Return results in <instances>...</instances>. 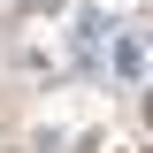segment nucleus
<instances>
[{"instance_id": "obj_1", "label": "nucleus", "mask_w": 153, "mask_h": 153, "mask_svg": "<svg viewBox=\"0 0 153 153\" xmlns=\"http://www.w3.org/2000/svg\"><path fill=\"white\" fill-rule=\"evenodd\" d=\"M115 31H123V23H107L100 16V8H84V16H76V61H107V46H115Z\"/></svg>"}, {"instance_id": "obj_2", "label": "nucleus", "mask_w": 153, "mask_h": 153, "mask_svg": "<svg viewBox=\"0 0 153 153\" xmlns=\"http://www.w3.org/2000/svg\"><path fill=\"white\" fill-rule=\"evenodd\" d=\"M107 69H115V76H146V69H153V38H146V31H115Z\"/></svg>"}, {"instance_id": "obj_3", "label": "nucleus", "mask_w": 153, "mask_h": 153, "mask_svg": "<svg viewBox=\"0 0 153 153\" xmlns=\"http://www.w3.org/2000/svg\"><path fill=\"white\" fill-rule=\"evenodd\" d=\"M38 8H61V0H23V16H38Z\"/></svg>"}, {"instance_id": "obj_4", "label": "nucleus", "mask_w": 153, "mask_h": 153, "mask_svg": "<svg viewBox=\"0 0 153 153\" xmlns=\"http://www.w3.org/2000/svg\"><path fill=\"white\" fill-rule=\"evenodd\" d=\"M146 115H153V92H146Z\"/></svg>"}]
</instances>
